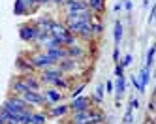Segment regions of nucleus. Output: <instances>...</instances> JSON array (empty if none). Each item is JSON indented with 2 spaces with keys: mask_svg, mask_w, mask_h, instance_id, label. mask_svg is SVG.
<instances>
[{
  "mask_svg": "<svg viewBox=\"0 0 156 124\" xmlns=\"http://www.w3.org/2000/svg\"><path fill=\"white\" fill-rule=\"evenodd\" d=\"M75 66H77V60L64 58V60H60V64H58V70L64 73V72H72V70H75Z\"/></svg>",
  "mask_w": 156,
  "mask_h": 124,
  "instance_id": "nucleus-15",
  "label": "nucleus"
},
{
  "mask_svg": "<svg viewBox=\"0 0 156 124\" xmlns=\"http://www.w3.org/2000/svg\"><path fill=\"white\" fill-rule=\"evenodd\" d=\"M115 75H117V77H122V75H124V68H122L120 64L115 66Z\"/></svg>",
  "mask_w": 156,
  "mask_h": 124,
  "instance_id": "nucleus-29",
  "label": "nucleus"
},
{
  "mask_svg": "<svg viewBox=\"0 0 156 124\" xmlns=\"http://www.w3.org/2000/svg\"><path fill=\"white\" fill-rule=\"evenodd\" d=\"M104 90H105L107 94H111V92H113V81H107V83L104 85Z\"/></svg>",
  "mask_w": 156,
  "mask_h": 124,
  "instance_id": "nucleus-30",
  "label": "nucleus"
},
{
  "mask_svg": "<svg viewBox=\"0 0 156 124\" xmlns=\"http://www.w3.org/2000/svg\"><path fill=\"white\" fill-rule=\"evenodd\" d=\"M43 96H45V101H47V104H57V101L62 100V94L58 92L57 88H47L45 92H43Z\"/></svg>",
  "mask_w": 156,
  "mask_h": 124,
  "instance_id": "nucleus-11",
  "label": "nucleus"
},
{
  "mask_svg": "<svg viewBox=\"0 0 156 124\" xmlns=\"http://www.w3.org/2000/svg\"><path fill=\"white\" fill-rule=\"evenodd\" d=\"M139 85H141V94L145 92V88H147V85H149V81H151V70H147V68H141L139 70Z\"/></svg>",
  "mask_w": 156,
  "mask_h": 124,
  "instance_id": "nucleus-10",
  "label": "nucleus"
},
{
  "mask_svg": "<svg viewBox=\"0 0 156 124\" xmlns=\"http://www.w3.org/2000/svg\"><path fill=\"white\" fill-rule=\"evenodd\" d=\"M12 92H15L17 96H21V94L28 92V87H27V83L23 81V79H15V81L12 83Z\"/></svg>",
  "mask_w": 156,
  "mask_h": 124,
  "instance_id": "nucleus-13",
  "label": "nucleus"
},
{
  "mask_svg": "<svg viewBox=\"0 0 156 124\" xmlns=\"http://www.w3.org/2000/svg\"><path fill=\"white\" fill-rule=\"evenodd\" d=\"M113 92H115V96H117V101H120L122 96H124V92H126V77H124V75H122V77H117V81L113 83Z\"/></svg>",
  "mask_w": 156,
  "mask_h": 124,
  "instance_id": "nucleus-9",
  "label": "nucleus"
},
{
  "mask_svg": "<svg viewBox=\"0 0 156 124\" xmlns=\"http://www.w3.org/2000/svg\"><path fill=\"white\" fill-rule=\"evenodd\" d=\"M8 113H12V115H19V113H23L25 109H28V105L25 104V100L21 98V96H12V98H8L4 101V105H2Z\"/></svg>",
  "mask_w": 156,
  "mask_h": 124,
  "instance_id": "nucleus-1",
  "label": "nucleus"
},
{
  "mask_svg": "<svg viewBox=\"0 0 156 124\" xmlns=\"http://www.w3.org/2000/svg\"><path fill=\"white\" fill-rule=\"evenodd\" d=\"M19 38L23 41H36L40 38V30L36 25H23L19 28Z\"/></svg>",
  "mask_w": 156,
  "mask_h": 124,
  "instance_id": "nucleus-2",
  "label": "nucleus"
},
{
  "mask_svg": "<svg viewBox=\"0 0 156 124\" xmlns=\"http://www.w3.org/2000/svg\"><path fill=\"white\" fill-rule=\"evenodd\" d=\"M30 122H34V124H45V115H43V113H32Z\"/></svg>",
  "mask_w": 156,
  "mask_h": 124,
  "instance_id": "nucleus-23",
  "label": "nucleus"
},
{
  "mask_svg": "<svg viewBox=\"0 0 156 124\" xmlns=\"http://www.w3.org/2000/svg\"><path fill=\"white\" fill-rule=\"evenodd\" d=\"M87 2V6H88V9L92 11H96V13H102V11L105 9V4H104V0H85Z\"/></svg>",
  "mask_w": 156,
  "mask_h": 124,
  "instance_id": "nucleus-14",
  "label": "nucleus"
},
{
  "mask_svg": "<svg viewBox=\"0 0 156 124\" xmlns=\"http://www.w3.org/2000/svg\"><path fill=\"white\" fill-rule=\"evenodd\" d=\"M53 85L58 87V88H66V87H68V81H66V79H62V77H58V79H55Z\"/></svg>",
  "mask_w": 156,
  "mask_h": 124,
  "instance_id": "nucleus-25",
  "label": "nucleus"
},
{
  "mask_svg": "<svg viewBox=\"0 0 156 124\" xmlns=\"http://www.w3.org/2000/svg\"><path fill=\"white\" fill-rule=\"evenodd\" d=\"M45 55L57 64L64 58H68V53H66V47H55V49H45Z\"/></svg>",
  "mask_w": 156,
  "mask_h": 124,
  "instance_id": "nucleus-8",
  "label": "nucleus"
},
{
  "mask_svg": "<svg viewBox=\"0 0 156 124\" xmlns=\"http://www.w3.org/2000/svg\"><path fill=\"white\" fill-rule=\"evenodd\" d=\"M21 98L25 100V104L27 105H45L47 101H45V96H43V92H36V90H28V92H25V94H21Z\"/></svg>",
  "mask_w": 156,
  "mask_h": 124,
  "instance_id": "nucleus-3",
  "label": "nucleus"
},
{
  "mask_svg": "<svg viewBox=\"0 0 156 124\" xmlns=\"http://www.w3.org/2000/svg\"><path fill=\"white\" fill-rule=\"evenodd\" d=\"M70 109H72L73 113H79V111H88V109H90V98H85V96H77V98H73V101H72Z\"/></svg>",
  "mask_w": 156,
  "mask_h": 124,
  "instance_id": "nucleus-7",
  "label": "nucleus"
},
{
  "mask_svg": "<svg viewBox=\"0 0 156 124\" xmlns=\"http://www.w3.org/2000/svg\"><path fill=\"white\" fill-rule=\"evenodd\" d=\"M90 117H92V111L88 109V111H79V113H73V124H85V122H88L90 120Z\"/></svg>",
  "mask_w": 156,
  "mask_h": 124,
  "instance_id": "nucleus-12",
  "label": "nucleus"
},
{
  "mask_svg": "<svg viewBox=\"0 0 156 124\" xmlns=\"http://www.w3.org/2000/svg\"><path fill=\"white\" fill-rule=\"evenodd\" d=\"M132 111H133V109H132V107H128V111H126V115H124V122H126V124H132V122H133V117H132Z\"/></svg>",
  "mask_w": 156,
  "mask_h": 124,
  "instance_id": "nucleus-26",
  "label": "nucleus"
},
{
  "mask_svg": "<svg viewBox=\"0 0 156 124\" xmlns=\"http://www.w3.org/2000/svg\"><path fill=\"white\" fill-rule=\"evenodd\" d=\"M66 53H68V56H73V58H81V56L85 55L83 47H79V45H77V43L70 45V47H66Z\"/></svg>",
  "mask_w": 156,
  "mask_h": 124,
  "instance_id": "nucleus-16",
  "label": "nucleus"
},
{
  "mask_svg": "<svg viewBox=\"0 0 156 124\" xmlns=\"http://www.w3.org/2000/svg\"><path fill=\"white\" fill-rule=\"evenodd\" d=\"M122 8H124L126 11H132V8H133V4H132V0H124V2H122Z\"/></svg>",
  "mask_w": 156,
  "mask_h": 124,
  "instance_id": "nucleus-31",
  "label": "nucleus"
},
{
  "mask_svg": "<svg viewBox=\"0 0 156 124\" xmlns=\"http://www.w3.org/2000/svg\"><path fill=\"white\" fill-rule=\"evenodd\" d=\"M70 109V105H58V107H53L51 109V115L53 117H60V115H66Z\"/></svg>",
  "mask_w": 156,
  "mask_h": 124,
  "instance_id": "nucleus-21",
  "label": "nucleus"
},
{
  "mask_svg": "<svg viewBox=\"0 0 156 124\" xmlns=\"http://www.w3.org/2000/svg\"><path fill=\"white\" fill-rule=\"evenodd\" d=\"M13 13L15 15H27L28 13V8L21 2V0H15V6H13Z\"/></svg>",
  "mask_w": 156,
  "mask_h": 124,
  "instance_id": "nucleus-19",
  "label": "nucleus"
},
{
  "mask_svg": "<svg viewBox=\"0 0 156 124\" xmlns=\"http://www.w3.org/2000/svg\"><path fill=\"white\" fill-rule=\"evenodd\" d=\"M51 25H53V21H51V19H47V17H40V19L36 21V27H38V30H40V32H49Z\"/></svg>",
  "mask_w": 156,
  "mask_h": 124,
  "instance_id": "nucleus-18",
  "label": "nucleus"
},
{
  "mask_svg": "<svg viewBox=\"0 0 156 124\" xmlns=\"http://www.w3.org/2000/svg\"><path fill=\"white\" fill-rule=\"evenodd\" d=\"M113 36H115V43L119 45L120 40H122V23H120V21L115 23V34H113Z\"/></svg>",
  "mask_w": 156,
  "mask_h": 124,
  "instance_id": "nucleus-22",
  "label": "nucleus"
},
{
  "mask_svg": "<svg viewBox=\"0 0 156 124\" xmlns=\"http://www.w3.org/2000/svg\"><path fill=\"white\" fill-rule=\"evenodd\" d=\"M119 58H120V51H119V47H115V51H113V60L119 62Z\"/></svg>",
  "mask_w": 156,
  "mask_h": 124,
  "instance_id": "nucleus-32",
  "label": "nucleus"
},
{
  "mask_svg": "<svg viewBox=\"0 0 156 124\" xmlns=\"http://www.w3.org/2000/svg\"><path fill=\"white\" fill-rule=\"evenodd\" d=\"M66 13H77V11H87L88 6L85 0H64Z\"/></svg>",
  "mask_w": 156,
  "mask_h": 124,
  "instance_id": "nucleus-5",
  "label": "nucleus"
},
{
  "mask_svg": "<svg viewBox=\"0 0 156 124\" xmlns=\"http://www.w3.org/2000/svg\"><path fill=\"white\" fill-rule=\"evenodd\" d=\"M58 77H62V72L58 70V68H55V66H51V68H47L45 72H43V75L40 77V83H49V85H53L55 83V79H58Z\"/></svg>",
  "mask_w": 156,
  "mask_h": 124,
  "instance_id": "nucleus-6",
  "label": "nucleus"
},
{
  "mask_svg": "<svg viewBox=\"0 0 156 124\" xmlns=\"http://www.w3.org/2000/svg\"><path fill=\"white\" fill-rule=\"evenodd\" d=\"M83 90H85V85H79V87H77V88L73 90V92H72V98H77V96H81V94H83Z\"/></svg>",
  "mask_w": 156,
  "mask_h": 124,
  "instance_id": "nucleus-28",
  "label": "nucleus"
},
{
  "mask_svg": "<svg viewBox=\"0 0 156 124\" xmlns=\"http://www.w3.org/2000/svg\"><path fill=\"white\" fill-rule=\"evenodd\" d=\"M154 51H156V47H149V51H147V62H145L147 70H151L152 64H154Z\"/></svg>",
  "mask_w": 156,
  "mask_h": 124,
  "instance_id": "nucleus-20",
  "label": "nucleus"
},
{
  "mask_svg": "<svg viewBox=\"0 0 156 124\" xmlns=\"http://www.w3.org/2000/svg\"><path fill=\"white\" fill-rule=\"evenodd\" d=\"M130 79H132V85L136 87V90H137V92H141V85H139V79H137V75H132Z\"/></svg>",
  "mask_w": 156,
  "mask_h": 124,
  "instance_id": "nucleus-27",
  "label": "nucleus"
},
{
  "mask_svg": "<svg viewBox=\"0 0 156 124\" xmlns=\"http://www.w3.org/2000/svg\"><path fill=\"white\" fill-rule=\"evenodd\" d=\"M32 64V68H43V70H47V68L55 66V62L49 58V56L45 53H41V55H36V56H32V58L28 60Z\"/></svg>",
  "mask_w": 156,
  "mask_h": 124,
  "instance_id": "nucleus-4",
  "label": "nucleus"
},
{
  "mask_svg": "<svg viewBox=\"0 0 156 124\" xmlns=\"http://www.w3.org/2000/svg\"><path fill=\"white\" fill-rule=\"evenodd\" d=\"M49 4H64V0H51Z\"/></svg>",
  "mask_w": 156,
  "mask_h": 124,
  "instance_id": "nucleus-35",
  "label": "nucleus"
},
{
  "mask_svg": "<svg viewBox=\"0 0 156 124\" xmlns=\"http://www.w3.org/2000/svg\"><path fill=\"white\" fill-rule=\"evenodd\" d=\"M132 60H133V58H132V55H130V53H128V55H124V58H122V60H120V62H119V64H120V66H122V68H128V66H130V64H132Z\"/></svg>",
  "mask_w": 156,
  "mask_h": 124,
  "instance_id": "nucleus-24",
  "label": "nucleus"
},
{
  "mask_svg": "<svg viewBox=\"0 0 156 124\" xmlns=\"http://www.w3.org/2000/svg\"><path fill=\"white\" fill-rule=\"evenodd\" d=\"M130 107H132V109H137V107H139V101H137L136 98H133V100L130 101Z\"/></svg>",
  "mask_w": 156,
  "mask_h": 124,
  "instance_id": "nucleus-33",
  "label": "nucleus"
},
{
  "mask_svg": "<svg viewBox=\"0 0 156 124\" xmlns=\"http://www.w3.org/2000/svg\"><path fill=\"white\" fill-rule=\"evenodd\" d=\"M85 124H92V122H90V120H88V122H85Z\"/></svg>",
  "mask_w": 156,
  "mask_h": 124,
  "instance_id": "nucleus-36",
  "label": "nucleus"
},
{
  "mask_svg": "<svg viewBox=\"0 0 156 124\" xmlns=\"http://www.w3.org/2000/svg\"><path fill=\"white\" fill-rule=\"evenodd\" d=\"M23 81L27 83V87H28V90H36V92H38V90H40V79H36V77H32V75H25L23 77Z\"/></svg>",
  "mask_w": 156,
  "mask_h": 124,
  "instance_id": "nucleus-17",
  "label": "nucleus"
},
{
  "mask_svg": "<svg viewBox=\"0 0 156 124\" xmlns=\"http://www.w3.org/2000/svg\"><path fill=\"white\" fill-rule=\"evenodd\" d=\"M152 17H154V8H151V15H149V23H152Z\"/></svg>",
  "mask_w": 156,
  "mask_h": 124,
  "instance_id": "nucleus-34",
  "label": "nucleus"
}]
</instances>
